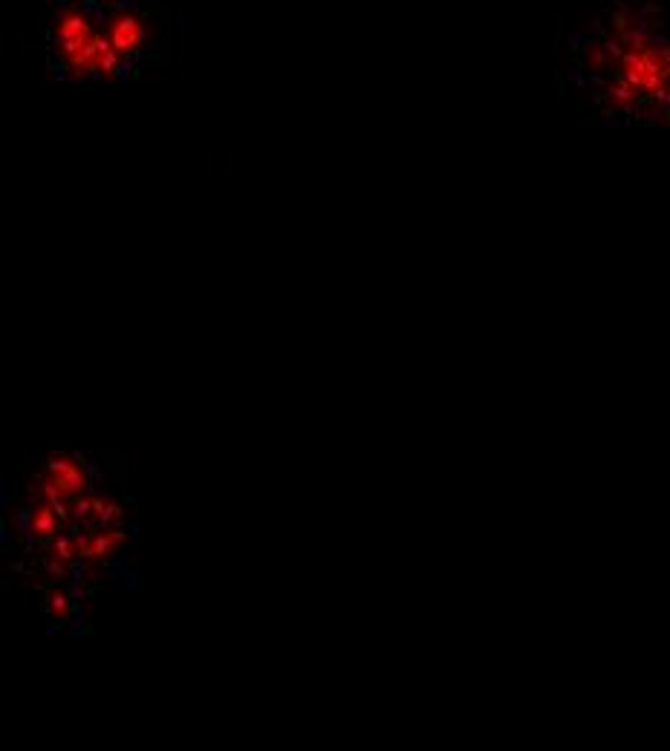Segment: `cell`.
Returning <instances> with one entry per match:
<instances>
[{"label": "cell", "instance_id": "cell-1", "mask_svg": "<svg viewBox=\"0 0 670 751\" xmlns=\"http://www.w3.org/2000/svg\"><path fill=\"white\" fill-rule=\"evenodd\" d=\"M575 72L613 122L670 118V0H607L575 41Z\"/></svg>", "mask_w": 670, "mask_h": 751}, {"label": "cell", "instance_id": "cell-2", "mask_svg": "<svg viewBox=\"0 0 670 751\" xmlns=\"http://www.w3.org/2000/svg\"><path fill=\"white\" fill-rule=\"evenodd\" d=\"M104 35H107V41L113 44V49L119 52L125 61H127V58H133L136 52L145 47V41H148L145 21H142V17L136 15V12H127V9L116 12V15L110 17Z\"/></svg>", "mask_w": 670, "mask_h": 751}]
</instances>
